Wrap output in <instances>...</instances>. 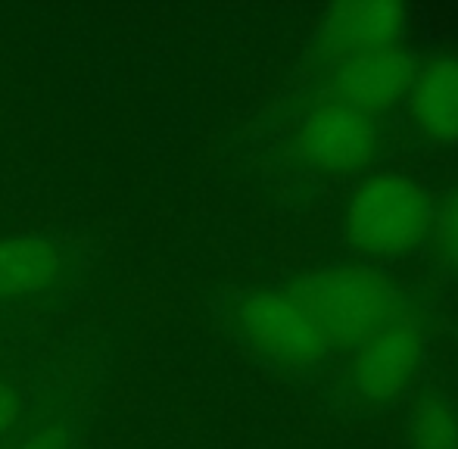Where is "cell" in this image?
Returning a JSON list of instances; mask_svg holds the SVG:
<instances>
[{
	"label": "cell",
	"mask_w": 458,
	"mask_h": 449,
	"mask_svg": "<svg viewBox=\"0 0 458 449\" xmlns=\"http://www.w3.org/2000/svg\"><path fill=\"white\" fill-rule=\"evenodd\" d=\"M63 259L54 243L41 237L0 241V300L35 297L60 278Z\"/></svg>",
	"instance_id": "9c48e42d"
},
{
	"label": "cell",
	"mask_w": 458,
	"mask_h": 449,
	"mask_svg": "<svg viewBox=\"0 0 458 449\" xmlns=\"http://www.w3.org/2000/svg\"><path fill=\"white\" fill-rule=\"evenodd\" d=\"M403 31L405 10L399 4H344L327 13L321 44L331 56L350 63L362 54L396 47Z\"/></svg>",
	"instance_id": "8992f818"
},
{
	"label": "cell",
	"mask_w": 458,
	"mask_h": 449,
	"mask_svg": "<svg viewBox=\"0 0 458 449\" xmlns=\"http://www.w3.org/2000/svg\"><path fill=\"white\" fill-rule=\"evenodd\" d=\"M440 243H443V253H446V259L458 268V191H455L453 197H449L446 209H443Z\"/></svg>",
	"instance_id": "8fae6325"
},
{
	"label": "cell",
	"mask_w": 458,
	"mask_h": 449,
	"mask_svg": "<svg viewBox=\"0 0 458 449\" xmlns=\"http://www.w3.org/2000/svg\"><path fill=\"white\" fill-rule=\"evenodd\" d=\"M241 322L247 337L268 356L287 365H306L325 352V340L306 316L277 293H256L243 303Z\"/></svg>",
	"instance_id": "277c9868"
},
{
	"label": "cell",
	"mask_w": 458,
	"mask_h": 449,
	"mask_svg": "<svg viewBox=\"0 0 458 449\" xmlns=\"http://www.w3.org/2000/svg\"><path fill=\"white\" fill-rule=\"evenodd\" d=\"M300 150L315 169L352 172L374 157L377 131L365 113L346 104H331L306 119L300 131Z\"/></svg>",
	"instance_id": "3957f363"
},
{
	"label": "cell",
	"mask_w": 458,
	"mask_h": 449,
	"mask_svg": "<svg viewBox=\"0 0 458 449\" xmlns=\"http://www.w3.org/2000/svg\"><path fill=\"white\" fill-rule=\"evenodd\" d=\"M16 415H19V400H16V394H13L6 384H0V434L6 431V428L16 421Z\"/></svg>",
	"instance_id": "4fadbf2b"
},
{
	"label": "cell",
	"mask_w": 458,
	"mask_h": 449,
	"mask_svg": "<svg viewBox=\"0 0 458 449\" xmlns=\"http://www.w3.org/2000/svg\"><path fill=\"white\" fill-rule=\"evenodd\" d=\"M411 449H458V419L440 396H421L409 412Z\"/></svg>",
	"instance_id": "30bf717a"
},
{
	"label": "cell",
	"mask_w": 458,
	"mask_h": 449,
	"mask_svg": "<svg viewBox=\"0 0 458 449\" xmlns=\"http://www.w3.org/2000/svg\"><path fill=\"white\" fill-rule=\"evenodd\" d=\"M284 297L312 322L325 346H362L386 328L399 309L396 287L368 266L321 268L296 281Z\"/></svg>",
	"instance_id": "6da1fadb"
},
{
	"label": "cell",
	"mask_w": 458,
	"mask_h": 449,
	"mask_svg": "<svg viewBox=\"0 0 458 449\" xmlns=\"http://www.w3.org/2000/svg\"><path fill=\"white\" fill-rule=\"evenodd\" d=\"M411 115L430 140L458 144V56L430 63L418 75Z\"/></svg>",
	"instance_id": "ba28073f"
},
{
	"label": "cell",
	"mask_w": 458,
	"mask_h": 449,
	"mask_svg": "<svg viewBox=\"0 0 458 449\" xmlns=\"http://www.w3.org/2000/svg\"><path fill=\"white\" fill-rule=\"evenodd\" d=\"M430 228V200L411 178L386 172L368 178L350 203V237L359 250L393 256L415 247Z\"/></svg>",
	"instance_id": "7a4b0ae2"
},
{
	"label": "cell",
	"mask_w": 458,
	"mask_h": 449,
	"mask_svg": "<svg viewBox=\"0 0 458 449\" xmlns=\"http://www.w3.org/2000/svg\"><path fill=\"white\" fill-rule=\"evenodd\" d=\"M421 356V331L411 318H393L368 337L356 356V384L374 400L396 396L409 384Z\"/></svg>",
	"instance_id": "5b68a950"
},
{
	"label": "cell",
	"mask_w": 458,
	"mask_h": 449,
	"mask_svg": "<svg viewBox=\"0 0 458 449\" xmlns=\"http://www.w3.org/2000/svg\"><path fill=\"white\" fill-rule=\"evenodd\" d=\"M415 81L411 60L399 47L374 50L344 63L337 88L346 97V106L359 113H380L396 106Z\"/></svg>",
	"instance_id": "52a82bcc"
},
{
	"label": "cell",
	"mask_w": 458,
	"mask_h": 449,
	"mask_svg": "<svg viewBox=\"0 0 458 449\" xmlns=\"http://www.w3.org/2000/svg\"><path fill=\"white\" fill-rule=\"evenodd\" d=\"M19 449H66V434L60 428H47V431H38L35 437H29Z\"/></svg>",
	"instance_id": "7c38bea8"
}]
</instances>
